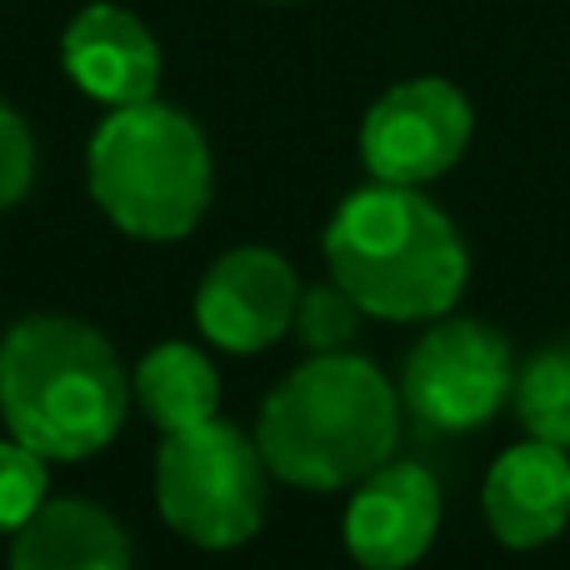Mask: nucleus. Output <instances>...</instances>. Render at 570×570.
<instances>
[{
	"label": "nucleus",
	"mask_w": 570,
	"mask_h": 570,
	"mask_svg": "<svg viewBox=\"0 0 570 570\" xmlns=\"http://www.w3.org/2000/svg\"><path fill=\"white\" fill-rule=\"evenodd\" d=\"M325 266L365 315L405 325L451 315L471 281V250L421 186L375 180L335 206L325 226Z\"/></svg>",
	"instance_id": "nucleus-1"
},
{
	"label": "nucleus",
	"mask_w": 570,
	"mask_h": 570,
	"mask_svg": "<svg viewBox=\"0 0 570 570\" xmlns=\"http://www.w3.org/2000/svg\"><path fill=\"white\" fill-rule=\"evenodd\" d=\"M401 441V391L355 351L311 355L266 395L256 445L271 475L301 491H345Z\"/></svg>",
	"instance_id": "nucleus-2"
},
{
	"label": "nucleus",
	"mask_w": 570,
	"mask_h": 570,
	"mask_svg": "<svg viewBox=\"0 0 570 570\" xmlns=\"http://www.w3.org/2000/svg\"><path fill=\"white\" fill-rule=\"evenodd\" d=\"M130 411L116 345L76 315H26L0 341V421L46 461H90Z\"/></svg>",
	"instance_id": "nucleus-3"
},
{
	"label": "nucleus",
	"mask_w": 570,
	"mask_h": 570,
	"mask_svg": "<svg viewBox=\"0 0 570 570\" xmlns=\"http://www.w3.org/2000/svg\"><path fill=\"white\" fill-rule=\"evenodd\" d=\"M90 196L116 230L136 240H180L216 196L206 130L166 100L116 106L90 136Z\"/></svg>",
	"instance_id": "nucleus-4"
},
{
	"label": "nucleus",
	"mask_w": 570,
	"mask_h": 570,
	"mask_svg": "<svg viewBox=\"0 0 570 570\" xmlns=\"http://www.w3.org/2000/svg\"><path fill=\"white\" fill-rule=\"evenodd\" d=\"M156 505L170 531L200 551L256 541L271 511V465L256 435L220 415L170 431L156 455Z\"/></svg>",
	"instance_id": "nucleus-5"
},
{
	"label": "nucleus",
	"mask_w": 570,
	"mask_h": 570,
	"mask_svg": "<svg viewBox=\"0 0 570 570\" xmlns=\"http://www.w3.org/2000/svg\"><path fill=\"white\" fill-rule=\"evenodd\" d=\"M515 391V355L501 331L465 315L435 321L411 345L401 371V405L445 435L481 431Z\"/></svg>",
	"instance_id": "nucleus-6"
},
{
	"label": "nucleus",
	"mask_w": 570,
	"mask_h": 570,
	"mask_svg": "<svg viewBox=\"0 0 570 570\" xmlns=\"http://www.w3.org/2000/svg\"><path fill=\"white\" fill-rule=\"evenodd\" d=\"M471 100L441 76H415L391 86L361 120V160L371 180L425 186L455 170L471 146Z\"/></svg>",
	"instance_id": "nucleus-7"
},
{
	"label": "nucleus",
	"mask_w": 570,
	"mask_h": 570,
	"mask_svg": "<svg viewBox=\"0 0 570 570\" xmlns=\"http://www.w3.org/2000/svg\"><path fill=\"white\" fill-rule=\"evenodd\" d=\"M301 276L271 246H236L196 285V325L210 345L230 355L271 351L295 325Z\"/></svg>",
	"instance_id": "nucleus-8"
},
{
	"label": "nucleus",
	"mask_w": 570,
	"mask_h": 570,
	"mask_svg": "<svg viewBox=\"0 0 570 570\" xmlns=\"http://www.w3.org/2000/svg\"><path fill=\"white\" fill-rule=\"evenodd\" d=\"M345 551L365 570H411L441 531V485L421 461H385L345 505Z\"/></svg>",
	"instance_id": "nucleus-9"
},
{
	"label": "nucleus",
	"mask_w": 570,
	"mask_h": 570,
	"mask_svg": "<svg viewBox=\"0 0 570 570\" xmlns=\"http://www.w3.org/2000/svg\"><path fill=\"white\" fill-rule=\"evenodd\" d=\"M60 66L106 110L150 100L160 86L156 36L146 30L140 16H130L126 6H110V0L76 10V20L60 36Z\"/></svg>",
	"instance_id": "nucleus-10"
},
{
	"label": "nucleus",
	"mask_w": 570,
	"mask_h": 570,
	"mask_svg": "<svg viewBox=\"0 0 570 570\" xmlns=\"http://www.w3.org/2000/svg\"><path fill=\"white\" fill-rule=\"evenodd\" d=\"M481 511L495 541L511 551H541L570 525V451L525 435L485 471Z\"/></svg>",
	"instance_id": "nucleus-11"
},
{
	"label": "nucleus",
	"mask_w": 570,
	"mask_h": 570,
	"mask_svg": "<svg viewBox=\"0 0 570 570\" xmlns=\"http://www.w3.org/2000/svg\"><path fill=\"white\" fill-rule=\"evenodd\" d=\"M10 570H130V535L100 501L60 495L10 531Z\"/></svg>",
	"instance_id": "nucleus-12"
},
{
	"label": "nucleus",
	"mask_w": 570,
	"mask_h": 570,
	"mask_svg": "<svg viewBox=\"0 0 570 570\" xmlns=\"http://www.w3.org/2000/svg\"><path fill=\"white\" fill-rule=\"evenodd\" d=\"M130 395L150 415V425H160V435H170L190 431L200 421H216L220 375L206 361V351H196L190 341H166L140 355L136 375H130Z\"/></svg>",
	"instance_id": "nucleus-13"
},
{
	"label": "nucleus",
	"mask_w": 570,
	"mask_h": 570,
	"mask_svg": "<svg viewBox=\"0 0 570 570\" xmlns=\"http://www.w3.org/2000/svg\"><path fill=\"white\" fill-rule=\"evenodd\" d=\"M511 401H515V421L525 425V435L570 451V331L556 335L546 351H535L515 371Z\"/></svg>",
	"instance_id": "nucleus-14"
},
{
	"label": "nucleus",
	"mask_w": 570,
	"mask_h": 570,
	"mask_svg": "<svg viewBox=\"0 0 570 570\" xmlns=\"http://www.w3.org/2000/svg\"><path fill=\"white\" fill-rule=\"evenodd\" d=\"M361 305L341 291V285H311L301 291L295 305V335L311 355H331V351H351V341L361 335Z\"/></svg>",
	"instance_id": "nucleus-15"
},
{
	"label": "nucleus",
	"mask_w": 570,
	"mask_h": 570,
	"mask_svg": "<svg viewBox=\"0 0 570 570\" xmlns=\"http://www.w3.org/2000/svg\"><path fill=\"white\" fill-rule=\"evenodd\" d=\"M50 475H46V455L20 445L16 435L0 441V531H20L30 515L46 505Z\"/></svg>",
	"instance_id": "nucleus-16"
},
{
	"label": "nucleus",
	"mask_w": 570,
	"mask_h": 570,
	"mask_svg": "<svg viewBox=\"0 0 570 570\" xmlns=\"http://www.w3.org/2000/svg\"><path fill=\"white\" fill-rule=\"evenodd\" d=\"M36 186V136L16 110L0 100V210L20 206Z\"/></svg>",
	"instance_id": "nucleus-17"
}]
</instances>
